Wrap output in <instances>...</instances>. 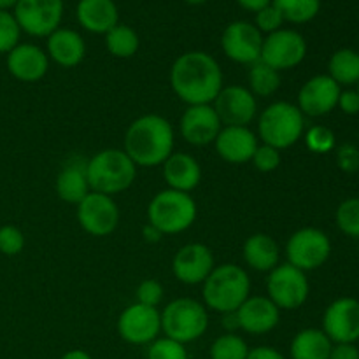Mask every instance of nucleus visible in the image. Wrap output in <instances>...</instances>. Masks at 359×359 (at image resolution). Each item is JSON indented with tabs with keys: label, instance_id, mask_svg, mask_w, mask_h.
<instances>
[{
	"label": "nucleus",
	"instance_id": "f257e3e1",
	"mask_svg": "<svg viewBox=\"0 0 359 359\" xmlns=\"http://www.w3.org/2000/svg\"><path fill=\"white\" fill-rule=\"evenodd\" d=\"M170 86L188 105L212 104L223 90V72L209 53L188 51L172 65Z\"/></svg>",
	"mask_w": 359,
	"mask_h": 359
},
{
	"label": "nucleus",
	"instance_id": "f03ea898",
	"mask_svg": "<svg viewBox=\"0 0 359 359\" xmlns=\"http://www.w3.org/2000/svg\"><path fill=\"white\" fill-rule=\"evenodd\" d=\"M174 128L163 116L146 114L125 133V153L137 167H158L174 153Z\"/></svg>",
	"mask_w": 359,
	"mask_h": 359
},
{
	"label": "nucleus",
	"instance_id": "7ed1b4c3",
	"mask_svg": "<svg viewBox=\"0 0 359 359\" xmlns=\"http://www.w3.org/2000/svg\"><path fill=\"white\" fill-rule=\"evenodd\" d=\"M251 293V279L242 266L233 263L214 266L203 280L202 297L205 307L221 314H231L244 304Z\"/></svg>",
	"mask_w": 359,
	"mask_h": 359
},
{
	"label": "nucleus",
	"instance_id": "20e7f679",
	"mask_svg": "<svg viewBox=\"0 0 359 359\" xmlns=\"http://www.w3.org/2000/svg\"><path fill=\"white\" fill-rule=\"evenodd\" d=\"M90 189L102 195H118L126 191L137 177V165L123 149L98 151L86 163Z\"/></svg>",
	"mask_w": 359,
	"mask_h": 359
},
{
	"label": "nucleus",
	"instance_id": "39448f33",
	"mask_svg": "<svg viewBox=\"0 0 359 359\" xmlns=\"http://www.w3.org/2000/svg\"><path fill=\"white\" fill-rule=\"evenodd\" d=\"M305 130L304 114L298 105L290 102H273L258 119V135L263 144L283 151L294 146Z\"/></svg>",
	"mask_w": 359,
	"mask_h": 359
},
{
	"label": "nucleus",
	"instance_id": "423d86ee",
	"mask_svg": "<svg viewBox=\"0 0 359 359\" xmlns=\"http://www.w3.org/2000/svg\"><path fill=\"white\" fill-rule=\"evenodd\" d=\"M196 219V202L189 193L163 189L147 207V221L163 235L182 233Z\"/></svg>",
	"mask_w": 359,
	"mask_h": 359
},
{
	"label": "nucleus",
	"instance_id": "0eeeda50",
	"mask_svg": "<svg viewBox=\"0 0 359 359\" xmlns=\"http://www.w3.org/2000/svg\"><path fill=\"white\" fill-rule=\"evenodd\" d=\"M161 332L179 344L198 340L209 328L205 305L193 298L172 300L161 312Z\"/></svg>",
	"mask_w": 359,
	"mask_h": 359
},
{
	"label": "nucleus",
	"instance_id": "6e6552de",
	"mask_svg": "<svg viewBox=\"0 0 359 359\" xmlns=\"http://www.w3.org/2000/svg\"><path fill=\"white\" fill-rule=\"evenodd\" d=\"M332 255L330 237L319 228H302L294 231L286 244L287 263L302 272H311L328 262Z\"/></svg>",
	"mask_w": 359,
	"mask_h": 359
},
{
	"label": "nucleus",
	"instance_id": "1a4fd4ad",
	"mask_svg": "<svg viewBox=\"0 0 359 359\" xmlns=\"http://www.w3.org/2000/svg\"><path fill=\"white\" fill-rule=\"evenodd\" d=\"M266 291L279 311H297L307 302L311 286L305 272L286 263L277 265L270 272L266 279Z\"/></svg>",
	"mask_w": 359,
	"mask_h": 359
},
{
	"label": "nucleus",
	"instance_id": "9d476101",
	"mask_svg": "<svg viewBox=\"0 0 359 359\" xmlns=\"http://www.w3.org/2000/svg\"><path fill=\"white\" fill-rule=\"evenodd\" d=\"M14 18L21 32L32 37H49L63 18V0H18Z\"/></svg>",
	"mask_w": 359,
	"mask_h": 359
},
{
	"label": "nucleus",
	"instance_id": "9b49d317",
	"mask_svg": "<svg viewBox=\"0 0 359 359\" xmlns=\"http://www.w3.org/2000/svg\"><path fill=\"white\" fill-rule=\"evenodd\" d=\"M307 56V42L304 35L297 30L290 28H280V30L269 34L263 39L262 48V62L276 69L290 70L300 65Z\"/></svg>",
	"mask_w": 359,
	"mask_h": 359
},
{
	"label": "nucleus",
	"instance_id": "f8f14e48",
	"mask_svg": "<svg viewBox=\"0 0 359 359\" xmlns=\"http://www.w3.org/2000/svg\"><path fill=\"white\" fill-rule=\"evenodd\" d=\"M77 221L86 233L107 237L118 228L119 209L112 196L90 191L83 202L77 203Z\"/></svg>",
	"mask_w": 359,
	"mask_h": 359
},
{
	"label": "nucleus",
	"instance_id": "ddd939ff",
	"mask_svg": "<svg viewBox=\"0 0 359 359\" xmlns=\"http://www.w3.org/2000/svg\"><path fill=\"white\" fill-rule=\"evenodd\" d=\"M221 48L231 62L252 65L262 58L263 34L249 21H233L221 35Z\"/></svg>",
	"mask_w": 359,
	"mask_h": 359
},
{
	"label": "nucleus",
	"instance_id": "4468645a",
	"mask_svg": "<svg viewBox=\"0 0 359 359\" xmlns=\"http://www.w3.org/2000/svg\"><path fill=\"white\" fill-rule=\"evenodd\" d=\"M161 332V316L158 309L132 304L118 319V333L125 342L144 346L158 339Z\"/></svg>",
	"mask_w": 359,
	"mask_h": 359
},
{
	"label": "nucleus",
	"instance_id": "2eb2a0df",
	"mask_svg": "<svg viewBox=\"0 0 359 359\" xmlns=\"http://www.w3.org/2000/svg\"><path fill=\"white\" fill-rule=\"evenodd\" d=\"M323 332L333 344H356L359 340V302L339 298L323 316Z\"/></svg>",
	"mask_w": 359,
	"mask_h": 359
},
{
	"label": "nucleus",
	"instance_id": "dca6fc26",
	"mask_svg": "<svg viewBox=\"0 0 359 359\" xmlns=\"http://www.w3.org/2000/svg\"><path fill=\"white\" fill-rule=\"evenodd\" d=\"M221 125L224 126H248L258 112V102L255 95L245 86H226L219 91L212 102Z\"/></svg>",
	"mask_w": 359,
	"mask_h": 359
},
{
	"label": "nucleus",
	"instance_id": "f3484780",
	"mask_svg": "<svg viewBox=\"0 0 359 359\" xmlns=\"http://www.w3.org/2000/svg\"><path fill=\"white\" fill-rule=\"evenodd\" d=\"M214 270V256L207 245L193 242L186 244L175 252L172 259V272L174 277L182 284L195 286L203 284V280Z\"/></svg>",
	"mask_w": 359,
	"mask_h": 359
},
{
	"label": "nucleus",
	"instance_id": "a211bd4d",
	"mask_svg": "<svg viewBox=\"0 0 359 359\" xmlns=\"http://www.w3.org/2000/svg\"><path fill=\"white\" fill-rule=\"evenodd\" d=\"M340 86L328 76H314L298 91V109L304 116H326L339 105Z\"/></svg>",
	"mask_w": 359,
	"mask_h": 359
},
{
	"label": "nucleus",
	"instance_id": "6ab92c4d",
	"mask_svg": "<svg viewBox=\"0 0 359 359\" xmlns=\"http://www.w3.org/2000/svg\"><path fill=\"white\" fill-rule=\"evenodd\" d=\"M221 119L212 104L188 105L181 118V135L191 146H209L219 135Z\"/></svg>",
	"mask_w": 359,
	"mask_h": 359
},
{
	"label": "nucleus",
	"instance_id": "aec40b11",
	"mask_svg": "<svg viewBox=\"0 0 359 359\" xmlns=\"http://www.w3.org/2000/svg\"><path fill=\"white\" fill-rule=\"evenodd\" d=\"M238 328L251 335L269 333L279 325L280 311L269 297H249L235 312Z\"/></svg>",
	"mask_w": 359,
	"mask_h": 359
},
{
	"label": "nucleus",
	"instance_id": "412c9836",
	"mask_svg": "<svg viewBox=\"0 0 359 359\" xmlns=\"http://www.w3.org/2000/svg\"><path fill=\"white\" fill-rule=\"evenodd\" d=\"M217 154L228 163H248L251 161L258 144V137L249 126H223L214 140Z\"/></svg>",
	"mask_w": 359,
	"mask_h": 359
},
{
	"label": "nucleus",
	"instance_id": "4be33fe9",
	"mask_svg": "<svg viewBox=\"0 0 359 359\" xmlns=\"http://www.w3.org/2000/svg\"><path fill=\"white\" fill-rule=\"evenodd\" d=\"M49 58L35 44H18L7 53V70L23 83H37L48 74Z\"/></svg>",
	"mask_w": 359,
	"mask_h": 359
},
{
	"label": "nucleus",
	"instance_id": "5701e85b",
	"mask_svg": "<svg viewBox=\"0 0 359 359\" xmlns=\"http://www.w3.org/2000/svg\"><path fill=\"white\" fill-rule=\"evenodd\" d=\"M46 39H48L46 55L56 65L63 67V69H72L84 60V55H86L84 39L72 28H58Z\"/></svg>",
	"mask_w": 359,
	"mask_h": 359
},
{
	"label": "nucleus",
	"instance_id": "b1692460",
	"mask_svg": "<svg viewBox=\"0 0 359 359\" xmlns=\"http://www.w3.org/2000/svg\"><path fill=\"white\" fill-rule=\"evenodd\" d=\"M76 16L81 27L91 34H107L119 23V11L114 0H79Z\"/></svg>",
	"mask_w": 359,
	"mask_h": 359
},
{
	"label": "nucleus",
	"instance_id": "393cba45",
	"mask_svg": "<svg viewBox=\"0 0 359 359\" xmlns=\"http://www.w3.org/2000/svg\"><path fill=\"white\" fill-rule=\"evenodd\" d=\"M163 179L168 189L189 193L202 181V168L191 154L172 153L163 163Z\"/></svg>",
	"mask_w": 359,
	"mask_h": 359
},
{
	"label": "nucleus",
	"instance_id": "a878e982",
	"mask_svg": "<svg viewBox=\"0 0 359 359\" xmlns=\"http://www.w3.org/2000/svg\"><path fill=\"white\" fill-rule=\"evenodd\" d=\"M279 245L270 235L255 233L244 242L242 258L256 272H272L279 265Z\"/></svg>",
	"mask_w": 359,
	"mask_h": 359
},
{
	"label": "nucleus",
	"instance_id": "bb28decb",
	"mask_svg": "<svg viewBox=\"0 0 359 359\" xmlns=\"http://www.w3.org/2000/svg\"><path fill=\"white\" fill-rule=\"evenodd\" d=\"M86 177V163H69L62 168L56 177V193L67 203H79L90 193Z\"/></svg>",
	"mask_w": 359,
	"mask_h": 359
},
{
	"label": "nucleus",
	"instance_id": "cd10ccee",
	"mask_svg": "<svg viewBox=\"0 0 359 359\" xmlns=\"http://www.w3.org/2000/svg\"><path fill=\"white\" fill-rule=\"evenodd\" d=\"M333 342L323 330L307 328L294 335L291 342V359H330Z\"/></svg>",
	"mask_w": 359,
	"mask_h": 359
},
{
	"label": "nucleus",
	"instance_id": "c85d7f7f",
	"mask_svg": "<svg viewBox=\"0 0 359 359\" xmlns=\"http://www.w3.org/2000/svg\"><path fill=\"white\" fill-rule=\"evenodd\" d=\"M328 76L339 86H353L359 84V53L354 49H339L332 55L328 63Z\"/></svg>",
	"mask_w": 359,
	"mask_h": 359
},
{
	"label": "nucleus",
	"instance_id": "c756f323",
	"mask_svg": "<svg viewBox=\"0 0 359 359\" xmlns=\"http://www.w3.org/2000/svg\"><path fill=\"white\" fill-rule=\"evenodd\" d=\"M140 39L128 25L118 23L105 34V48L116 58H132L139 51Z\"/></svg>",
	"mask_w": 359,
	"mask_h": 359
},
{
	"label": "nucleus",
	"instance_id": "7c9ffc66",
	"mask_svg": "<svg viewBox=\"0 0 359 359\" xmlns=\"http://www.w3.org/2000/svg\"><path fill=\"white\" fill-rule=\"evenodd\" d=\"M280 88V74L258 60L249 69V91L255 97H272Z\"/></svg>",
	"mask_w": 359,
	"mask_h": 359
},
{
	"label": "nucleus",
	"instance_id": "2f4dec72",
	"mask_svg": "<svg viewBox=\"0 0 359 359\" xmlns=\"http://www.w3.org/2000/svg\"><path fill=\"white\" fill-rule=\"evenodd\" d=\"M272 4L283 14L284 21L294 25L309 23L321 9V0H272Z\"/></svg>",
	"mask_w": 359,
	"mask_h": 359
},
{
	"label": "nucleus",
	"instance_id": "473e14b6",
	"mask_svg": "<svg viewBox=\"0 0 359 359\" xmlns=\"http://www.w3.org/2000/svg\"><path fill=\"white\" fill-rule=\"evenodd\" d=\"M248 354V344L235 333L217 337L210 346V359H245Z\"/></svg>",
	"mask_w": 359,
	"mask_h": 359
},
{
	"label": "nucleus",
	"instance_id": "72a5a7b5",
	"mask_svg": "<svg viewBox=\"0 0 359 359\" xmlns=\"http://www.w3.org/2000/svg\"><path fill=\"white\" fill-rule=\"evenodd\" d=\"M335 221L342 233L359 238V198H349L340 203Z\"/></svg>",
	"mask_w": 359,
	"mask_h": 359
},
{
	"label": "nucleus",
	"instance_id": "f704fd0d",
	"mask_svg": "<svg viewBox=\"0 0 359 359\" xmlns=\"http://www.w3.org/2000/svg\"><path fill=\"white\" fill-rule=\"evenodd\" d=\"M21 28L9 11H0V53H9L20 44Z\"/></svg>",
	"mask_w": 359,
	"mask_h": 359
},
{
	"label": "nucleus",
	"instance_id": "c9c22d12",
	"mask_svg": "<svg viewBox=\"0 0 359 359\" xmlns=\"http://www.w3.org/2000/svg\"><path fill=\"white\" fill-rule=\"evenodd\" d=\"M147 359H188V353H186L184 344L163 337V339H156L154 342H151Z\"/></svg>",
	"mask_w": 359,
	"mask_h": 359
},
{
	"label": "nucleus",
	"instance_id": "e433bc0d",
	"mask_svg": "<svg viewBox=\"0 0 359 359\" xmlns=\"http://www.w3.org/2000/svg\"><path fill=\"white\" fill-rule=\"evenodd\" d=\"M305 144L312 153L326 154L335 147V133L326 126H312L305 133Z\"/></svg>",
	"mask_w": 359,
	"mask_h": 359
},
{
	"label": "nucleus",
	"instance_id": "4c0bfd02",
	"mask_svg": "<svg viewBox=\"0 0 359 359\" xmlns=\"http://www.w3.org/2000/svg\"><path fill=\"white\" fill-rule=\"evenodd\" d=\"M25 235L20 228L6 224L0 228V252L6 256H16L23 251Z\"/></svg>",
	"mask_w": 359,
	"mask_h": 359
},
{
	"label": "nucleus",
	"instance_id": "58836bf2",
	"mask_svg": "<svg viewBox=\"0 0 359 359\" xmlns=\"http://www.w3.org/2000/svg\"><path fill=\"white\" fill-rule=\"evenodd\" d=\"M137 304L146 305V307H154L161 304L163 300V286L156 279H146L137 286L135 291Z\"/></svg>",
	"mask_w": 359,
	"mask_h": 359
},
{
	"label": "nucleus",
	"instance_id": "ea45409f",
	"mask_svg": "<svg viewBox=\"0 0 359 359\" xmlns=\"http://www.w3.org/2000/svg\"><path fill=\"white\" fill-rule=\"evenodd\" d=\"M251 161L256 167V170L263 172V174H269V172H273L280 165V151L263 144V146L256 147Z\"/></svg>",
	"mask_w": 359,
	"mask_h": 359
},
{
	"label": "nucleus",
	"instance_id": "a19ab883",
	"mask_svg": "<svg viewBox=\"0 0 359 359\" xmlns=\"http://www.w3.org/2000/svg\"><path fill=\"white\" fill-rule=\"evenodd\" d=\"M283 23H284L283 14L279 13V9H277L273 4H270V6L265 7V9H262L256 13L255 27L258 28L262 34H266V35L273 34V32H277L283 28Z\"/></svg>",
	"mask_w": 359,
	"mask_h": 359
},
{
	"label": "nucleus",
	"instance_id": "79ce46f5",
	"mask_svg": "<svg viewBox=\"0 0 359 359\" xmlns=\"http://www.w3.org/2000/svg\"><path fill=\"white\" fill-rule=\"evenodd\" d=\"M337 163L344 172H356L359 168V149L353 144H344L337 153Z\"/></svg>",
	"mask_w": 359,
	"mask_h": 359
},
{
	"label": "nucleus",
	"instance_id": "37998d69",
	"mask_svg": "<svg viewBox=\"0 0 359 359\" xmlns=\"http://www.w3.org/2000/svg\"><path fill=\"white\" fill-rule=\"evenodd\" d=\"M339 107L342 109V112L346 114L354 116L359 114V93L358 90H346V91H340V97H339Z\"/></svg>",
	"mask_w": 359,
	"mask_h": 359
},
{
	"label": "nucleus",
	"instance_id": "c03bdc74",
	"mask_svg": "<svg viewBox=\"0 0 359 359\" xmlns=\"http://www.w3.org/2000/svg\"><path fill=\"white\" fill-rule=\"evenodd\" d=\"M330 359H359V349L354 344H335Z\"/></svg>",
	"mask_w": 359,
	"mask_h": 359
},
{
	"label": "nucleus",
	"instance_id": "a18cd8bd",
	"mask_svg": "<svg viewBox=\"0 0 359 359\" xmlns=\"http://www.w3.org/2000/svg\"><path fill=\"white\" fill-rule=\"evenodd\" d=\"M245 359H286L283 354L279 353L277 349L273 347H255V349H249V354Z\"/></svg>",
	"mask_w": 359,
	"mask_h": 359
},
{
	"label": "nucleus",
	"instance_id": "49530a36",
	"mask_svg": "<svg viewBox=\"0 0 359 359\" xmlns=\"http://www.w3.org/2000/svg\"><path fill=\"white\" fill-rule=\"evenodd\" d=\"M238 6L242 7V9L249 11V13H258V11L265 9L266 6H270L272 4V0H237Z\"/></svg>",
	"mask_w": 359,
	"mask_h": 359
},
{
	"label": "nucleus",
	"instance_id": "de8ad7c7",
	"mask_svg": "<svg viewBox=\"0 0 359 359\" xmlns=\"http://www.w3.org/2000/svg\"><path fill=\"white\" fill-rule=\"evenodd\" d=\"M142 237L146 238V242H151V244H154V242H158L161 237H163V233H161L158 228H154L153 224L147 223L146 226L142 228Z\"/></svg>",
	"mask_w": 359,
	"mask_h": 359
},
{
	"label": "nucleus",
	"instance_id": "09e8293b",
	"mask_svg": "<svg viewBox=\"0 0 359 359\" xmlns=\"http://www.w3.org/2000/svg\"><path fill=\"white\" fill-rule=\"evenodd\" d=\"M60 359H93L90 356V354L86 353V351H81V349H74V351H69V353L63 354Z\"/></svg>",
	"mask_w": 359,
	"mask_h": 359
},
{
	"label": "nucleus",
	"instance_id": "8fccbe9b",
	"mask_svg": "<svg viewBox=\"0 0 359 359\" xmlns=\"http://www.w3.org/2000/svg\"><path fill=\"white\" fill-rule=\"evenodd\" d=\"M16 2H18V0H0V11L14 9Z\"/></svg>",
	"mask_w": 359,
	"mask_h": 359
},
{
	"label": "nucleus",
	"instance_id": "3c124183",
	"mask_svg": "<svg viewBox=\"0 0 359 359\" xmlns=\"http://www.w3.org/2000/svg\"><path fill=\"white\" fill-rule=\"evenodd\" d=\"M184 2L191 4V6H202V4L209 2V0H184Z\"/></svg>",
	"mask_w": 359,
	"mask_h": 359
},
{
	"label": "nucleus",
	"instance_id": "603ef678",
	"mask_svg": "<svg viewBox=\"0 0 359 359\" xmlns=\"http://www.w3.org/2000/svg\"><path fill=\"white\" fill-rule=\"evenodd\" d=\"M358 93H359V88H358Z\"/></svg>",
	"mask_w": 359,
	"mask_h": 359
}]
</instances>
